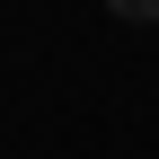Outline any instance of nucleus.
<instances>
[{
	"mask_svg": "<svg viewBox=\"0 0 159 159\" xmlns=\"http://www.w3.org/2000/svg\"><path fill=\"white\" fill-rule=\"evenodd\" d=\"M115 18H133V27H159V0H106Z\"/></svg>",
	"mask_w": 159,
	"mask_h": 159,
	"instance_id": "obj_1",
	"label": "nucleus"
}]
</instances>
